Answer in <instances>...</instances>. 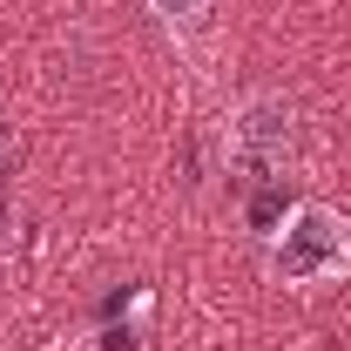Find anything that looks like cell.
<instances>
[{
    "instance_id": "cell-1",
    "label": "cell",
    "mask_w": 351,
    "mask_h": 351,
    "mask_svg": "<svg viewBox=\"0 0 351 351\" xmlns=\"http://www.w3.org/2000/svg\"><path fill=\"white\" fill-rule=\"evenodd\" d=\"M270 270L284 284H338L351 277V223L324 203H298L284 217V237L270 243Z\"/></svg>"
},
{
    "instance_id": "cell-2",
    "label": "cell",
    "mask_w": 351,
    "mask_h": 351,
    "mask_svg": "<svg viewBox=\"0 0 351 351\" xmlns=\"http://www.w3.org/2000/svg\"><path fill=\"white\" fill-rule=\"evenodd\" d=\"M230 182L237 189H257L277 176V162L291 156V108L277 101V95H257L237 122H230Z\"/></svg>"
},
{
    "instance_id": "cell-3",
    "label": "cell",
    "mask_w": 351,
    "mask_h": 351,
    "mask_svg": "<svg viewBox=\"0 0 351 351\" xmlns=\"http://www.w3.org/2000/svg\"><path fill=\"white\" fill-rule=\"evenodd\" d=\"M203 7H210V0H156V14H162V21H196Z\"/></svg>"
}]
</instances>
